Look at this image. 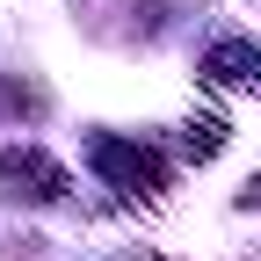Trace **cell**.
I'll use <instances>...</instances> for the list:
<instances>
[{"label":"cell","instance_id":"7a4b0ae2","mask_svg":"<svg viewBox=\"0 0 261 261\" xmlns=\"http://www.w3.org/2000/svg\"><path fill=\"white\" fill-rule=\"evenodd\" d=\"M218 138H225V123H211V116L189 123V152H218Z\"/></svg>","mask_w":261,"mask_h":261},{"label":"cell","instance_id":"6da1fadb","mask_svg":"<svg viewBox=\"0 0 261 261\" xmlns=\"http://www.w3.org/2000/svg\"><path fill=\"white\" fill-rule=\"evenodd\" d=\"M0 181H8V196H58V167L37 160V152H15L0 167Z\"/></svg>","mask_w":261,"mask_h":261},{"label":"cell","instance_id":"3957f363","mask_svg":"<svg viewBox=\"0 0 261 261\" xmlns=\"http://www.w3.org/2000/svg\"><path fill=\"white\" fill-rule=\"evenodd\" d=\"M247 203H261V181H254V189H247Z\"/></svg>","mask_w":261,"mask_h":261}]
</instances>
